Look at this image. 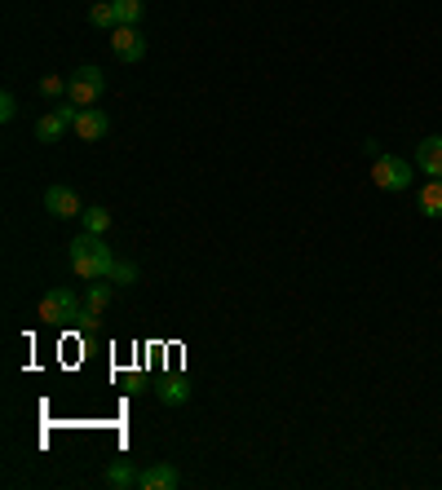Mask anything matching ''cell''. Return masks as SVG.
Wrapping results in <instances>:
<instances>
[{
	"mask_svg": "<svg viewBox=\"0 0 442 490\" xmlns=\"http://www.w3.org/2000/svg\"><path fill=\"white\" fill-rule=\"evenodd\" d=\"M110 4H115L119 27H137V22H142V9H146L142 0H110Z\"/></svg>",
	"mask_w": 442,
	"mask_h": 490,
	"instance_id": "cell-16",
	"label": "cell"
},
{
	"mask_svg": "<svg viewBox=\"0 0 442 490\" xmlns=\"http://www.w3.org/2000/svg\"><path fill=\"white\" fill-rule=\"evenodd\" d=\"M71 133L80 137V142H102L110 133V119H107V110H98V107H84L80 115H75V124H71Z\"/></svg>",
	"mask_w": 442,
	"mask_h": 490,
	"instance_id": "cell-8",
	"label": "cell"
},
{
	"mask_svg": "<svg viewBox=\"0 0 442 490\" xmlns=\"http://www.w3.org/2000/svg\"><path fill=\"white\" fill-rule=\"evenodd\" d=\"M177 482H181V477H177V468H172V464H151V468H142L137 490H172Z\"/></svg>",
	"mask_w": 442,
	"mask_h": 490,
	"instance_id": "cell-10",
	"label": "cell"
},
{
	"mask_svg": "<svg viewBox=\"0 0 442 490\" xmlns=\"http://www.w3.org/2000/svg\"><path fill=\"white\" fill-rule=\"evenodd\" d=\"M80 314H84V305H80V296H75L71 287L45 292L40 305H36V319L45 327H80Z\"/></svg>",
	"mask_w": 442,
	"mask_h": 490,
	"instance_id": "cell-2",
	"label": "cell"
},
{
	"mask_svg": "<svg viewBox=\"0 0 442 490\" xmlns=\"http://www.w3.org/2000/svg\"><path fill=\"white\" fill-rule=\"evenodd\" d=\"M155 393H160V402H164V407H186V402H190V384L181 381V376H164Z\"/></svg>",
	"mask_w": 442,
	"mask_h": 490,
	"instance_id": "cell-11",
	"label": "cell"
},
{
	"mask_svg": "<svg viewBox=\"0 0 442 490\" xmlns=\"http://www.w3.org/2000/svg\"><path fill=\"white\" fill-rule=\"evenodd\" d=\"M137 477H142V468H133L128 459H115L107 468V486L110 490H133L137 486Z\"/></svg>",
	"mask_w": 442,
	"mask_h": 490,
	"instance_id": "cell-12",
	"label": "cell"
},
{
	"mask_svg": "<svg viewBox=\"0 0 442 490\" xmlns=\"http://www.w3.org/2000/svg\"><path fill=\"white\" fill-rule=\"evenodd\" d=\"M0 119H4V124L18 119V98H13V93H0Z\"/></svg>",
	"mask_w": 442,
	"mask_h": 490,
	"instance_id": "cell-20",
	"label": "cell"
},
{
	"mask_svg": "<svg viewBox=\"0 0 442 490\" xmlns=\"http://www.w3.org/2000/svg\"><path fill=\"white\" fill-rule=\"evenodd\" d=\"M89 22H93L98 31H115V27H119V18H115V4H110V0H98V4L89 9Z\"/></svg>",
	"mask_w": 442,
	"mask_h": 490,
	"instance_id": "cell-15",
	"label": "cell"
},
{
	"mask_svg": "<svg viewBox=\"0 0 442 490\" xmlns=\"http://www.w3.org/2000/svg\"><path fill=\"white\" fill-rule=\"evenodd\" d=\"M66 261H71L75 278H84V283L110 278V270H115V257H110V248L102 243V234H84V230L66 243Z\"/></svg>",
	"mask_w": 442,
	"mask_h": 490,
	"instance_id": "cell-1",
	"label": "cell"
},
{
	"mask_svg": "<svg viewBox=\"0 0 442 490\" xmlns=\"http://www.w3.org/2000/svg\"><path fill=\"white\" fill-rule=\"evenodd\" d=\"M110 296H115V283L110 278H98V283H89V292H84V305L93 310V314H102L110 305Z\"/></svg>",
	"mask_w": 442,
	"mask_h": 490,
	"instance_id": "cell-14",
	"label": "cell"
},
{
	"mask_svg": "<svg viewBox=\"0 0 442 490\" xmlns=\"http://www.w3.org/2000/svg\"><path fill=\"white\" fill-rule=\"evenodd\" d=\"M411 177H416V168L407 160H398V155H376V160H372V181H376V190H385V195L407 190Z\"/></svg>",
	"mask_w": 442,
	"mask_h": 490,
	"instance_id": "cell-3",
	"label": "cell"
},
{
	"mask_svg": "<svg viewBox=\"0 0 442 490\" xmlns=\"http://www.w3.org/2000/svg\"><path fill=\"white\" fill-rule=\"evenodd\" d=\"M110 54L119 62H142L146 57V36L137 27H115L110 31Z\"/></svg>",
	"mask_w": 442,
	"mask_h": 490,
	"instance_id": "cell-7",
	"label": "cell"
},
{
	"mask_svg": "<svg viewBox=\"0 0 442 490\" xmlns=\"http://www.w3.org/2000/svg\"><path fill=\"white\" fill-rule=\"evenodd\" d=\"M84 107H75V102H57L54 110H45L40 119H36V142H57L71 124H75V115Z\"/></svg>",
	"mask_w": 442,
	"mask_h": 490,
	"instance_id": "cell-5",
	"label": "cell"
},
{
	"mask_svg": "<svg viewBox=\"0 0 442 490\" xmlns=\"http://www.w3.org/2000/svg\"><path fill=\"white\" fill-rule=\"evenodd\" d=\"M45 213L57 221H75V217H84V199L71 186H49L45 190Z\"/></svg>",
	"mask_w": 442,
	"mask_h": 490,
	"instance_id": "cell-6",
	"label": "cell"
},
{
	"mask_svg": "<svg viewBox=\"0 0 442 490\" xmlns=\"http://www.w3.org/2000/svg\"><path fill=\"white\" fill-rule=\"evenodd\" d=\"M66 84L71 80H62V75H45L40 80V98H66Z\"/></svg>",
	"mask_w": 442,
	"mask_h": 490,
	"instance_id": "cell-19",
	"label": "cell"
},
{
	"mask_svg": "<svg viewBox=\"0 0 442 490\" xmlns=\"http://www.w3.org/2000/svg\"><path fill=\"white\" fill-rule=\"evenodd\" d=\"M80 225H84V234H107V230H110V213H107V208H98V204H93V208H84V217H80Z\"/></svg>",
	"mask_w": 442,
	"mask_h": 490,
	"instance_id": "cell-17",
	"label": "cell"
},
{
	"mask_svg": "<svg viewBox=\"0 0 442 490\" xmlns=\"http://www.w3.org/2000/svg\"><path fill=\"white\" fill-rule=\"evenodd\" d=\"M102 89H107V75H102L98 66H75V71H71V84H66V102H75V107H98Z\"/></svg>",
	"mask_w": 442,
	"mask_h": 490,
	"instance_id": "cell-4",
	"label": "cell"
},
{
	"mask_svg": "<svg viewBox=\"0 0 442 490\" xmlns=\"http://www.w3.org/2000/svg\"><path fill=\"white\" fill-rule=\"evenodd\" d=\"M416 168H420L425 177H442V137L438 133L416 146Z\"/></svg>",
	"mask_w": 442,
	"mask_h": 490,
	"instance_id": "cell-9",
	"label": "cell"
},
{
	"mask_svg": "<svg viewBox=\"0 0 442 490\" xmlns=\"http://www.w3.org/2000/svg\"><path fill=\"white\" fill-rule=\"evenodd\" d=\"M110 283H115V287H133V283H137V266H133V261H115Z\"/></svg>",
	"mask_w": 442,
	"mask_h": 490,
	"instance_id": "cell-18",
	"label": "cell"
},
{
	"mask_svg": "<svg viewBox=\"0 0 442 490\" xmlns=\"http://www.w3.org/2000/svg\"><path fill=\"white\" fill-rule=\"evenodd\" d=\"M420 213L425 217H442V177H429L420 186Z\"/></svg>",
	"mask_w": 442,
	"mask_h": 490,
	"instance_id": "cell-13",
	"label": "cell"
}]
</instances>
